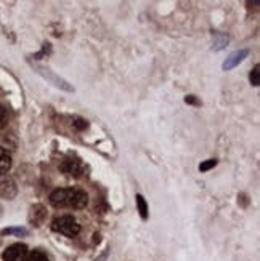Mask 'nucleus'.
<instances>
[{"label":"nucleus","mask_w":260,"mask_h":261,"mask_svg":"<svg viewBox=\"0 0 260 261\" xmlns=\"http://www.w3.org/2000/svg\"><path fill=\"white\" fill-rule=\"evenodd\" d=\"M28 247L25 244H13L4 252L5 261H26L28 259Z\"/></svg>","instance_id":"obj_3"},{"label":"nucleus","mask_w":260,"mask_h":261,"mask_svg":"<svg viewBox=\"0 0 260 261\" xmlns=\"http://www.w3.org/2000/svg\"><path fill=\"white\" fill-rule=\"evenodd\" d=\"M61 170L66 175H71V176H81L84 173V165L81 161L77 159H66V161L61 164Z\"/></svg>","instance_id":"obj_4"},{"label":"nucleus","mask_w":260,"mask_h":261,"mask_svg":"<svg viewBox=\"0 0 260 261\" xmlns=\"http://www.w3.org/2000/svg\"><path fill=\"white\" fill-rule=\"evenodd\" d=\"M28 261H50L47 253H43L42 250H32L28 255Z\"/></svg>","instance_id":"obj_7"},{"label":"nucleus","mask_w":260,"mask_h":261,"mask_svg":"<svg viewBox=\"0 0 260 261\" xmlns=\"http://www.w3.org/2000/svg\"><path fill=\"white\" fill-rule=\"evenodd\" d=\"M52 229L55 232H61L64 236H69V237H74L79 234L81 231V226L77 224V221L69 217V215H63L60 218H55L53 223H52Z\"/></svg>","instance_id":"obj_2"},{"label":"nucleus","mask_w":260,"mask_h":261,"mask_svg":"<svg viewBox=\"0 0 260 261\" xmlns=\"http://www.w3.org/2000/svg\"><path fill=\"white\" fill-rule=\"evenodd\" d=\"M11 167V155L8 154L7 149L0 147V175L7 173Z\"/></svg>","instance_id":"obj_6"},{"label":"nucleus","mask_w":260,"mask_h":261,"mask_svg":"<svg viewBox=\"0 0 260 261\" xmlns=\"http://www.w3.org/2000/svg\"><path fill=\"white\" fill-rule=\"evenodd\" d=\"M137 205H138V212L141 215V218L143 220L148 218V207H146V202H145L143 196H140V194L137 196Z\"/></svg>","instance_id":"obj_8"},{"label":"nucleus","mask_w":260,"mask_h":261,"mask_svg":"<svg viewBox=\"0 0 260 261\" xmlns=\"http://www.w3.org/2000/svg\"><path fill=\"white\" fill-rule=\"evenodd\" d=\"M216 165H217V161H216V159H210V161H207V162H204V164H201V165H199V170H201V172H207L209 168L216 167Z\"/></svg>","instance_id":"obj_10"},{"label":"nucleus","mask_w":260,"mask_h":261,"mask_svg":"<svg viewBox=\"0 0 260 261\" xmlns=\"http://www.w3.org/2000/svg\"><path fill=\"white\" fill-rule=\"evenodd\" d=\"M5 120H7V112H5L4 106L0 105V128L5 125Z\"/></svg>","instance_id":"obj_11"},{"label":"nucleus","mask_w":260,"mask_h":261,"mask_svg":"<svg viewBox=\"0 0 260 261\" xmlns=\"http://www.w3.org/2000/svg\"><path fill=\"white\" fill-rule=\"evenodd\" d=\"M106 255H108V252H105L103 255H101V258H100V259H97V261H103V259L106 258Z\"/></svg>","instance_id":"obj_14"},{"label":"nucleus","mask_w":260,"mask_h":261,"mask_svg":"<svg viewBox=\"0 0 260 261\" xmlns=\"http://www.w3.org/2000/svg\"><path fill=\"white\" fill-rule=\"evenodd\" d=\"M258 69H260V67L255 66V67H254V71H252V74H251V82H252V85H255V87L260 84V71H258Z\"/></svg>","instance_id":"obj_9"},{"label":"nucleus","mask_w":260,"mask_h":261,"mask_svg":"<svg viewBox=\"0 0 260 261\" xmlns=\"http://www.w3.org/2000/svg\"><path fill=\"white\" fill-rule=\"evenodd\" d=\"M247 56V50H240V51H234V53H231L228 58H227V61L223 63V69L225 71H228V69H231V67H234L236 64H240L244 58Z\"/></svg>","instance_id":"obj_5"},{"label":"nucleus","mask_w":260,"mask_h":261,"mask_svg":"<svg viewBox=\"0 0 260 261\" xmlns=\"http://www.w3.org/2000/svg\"><path fill=\"white\" fill-rule=\"evenodd\" d=\"M50 203L56 208H84L87 205V194L81 189H56L50 194Z\"/></svg>","instance_id":"obj_1"},{"label":"nucleus","mask_w":260,"mask_h":261,"mask_svg":"<svg viewBox=\"0 0 260 261\" xmlns=\"http://www.w3.org/2000/svg\"><path fill=\"white\" fill-rule=\"evenodd\" d=\"M4 234H26V229H5Z\"/></svg>","instance_id":"obj_12"},{"label":"nucleus","mask_w":260,"mask_h":261,"mask_svg":"<svg viewBox=\"0 0 260 261\" xmlns=\"http://www.w3.org/2000/svg\"><path fill=\"white\" fill-rule=\"evenodd\" d=\"M74 125H76L77 128H85V127H87V123H85L84 120H77V122L74 123Z\"/></svg>","instance_id":"obj_13"}]
</instances>
